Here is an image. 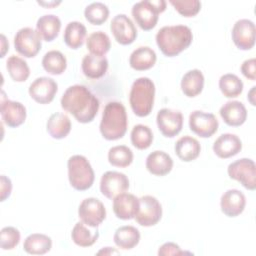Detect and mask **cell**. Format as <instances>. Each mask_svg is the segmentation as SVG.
Returning a JSON list of instances; mask_svg holds the SVG:
<instances>
[{"instance_id":"obj_28","label":"cell","mask_w":256,"mask_h":256,"mask_svg":"<svg viewBox=\"0 0 256 256\" xmlns=\"http://www.w3.org/2000/svg\"><path fill=\"white\" fill-rule=\"evenodd\" d=\"M204 80V75L199 69L189 70L181 79V90L187 97H195L202 92Z\"/></svg>"},{"instance_id":"obj_4","label":"cell","mask_w":256,"mask_h":256,"mask_svg":"<svg viewBox=\"0 0 256 256\" xmlns=\"http://www.w3.org/2000/svg\"><path fill=\"white\" fill-rule=\"evenodd\" d=\"M155 84L148 77L137 78L130 89L129 103L132 111L138 117L148 116L154 104Z\"/></svg>"},{"instance_id":"obj_18","label":"cell","mask_w":256,"mask_h":256,"mask_svg":"<svg viewBox=\"0 0 256 256\" xmlns=\"http://www.w3.org/2000/svg\"><path fill=\"white\" fill-rule=\"evenodd\" d=\"M140 202L134 194L120 193L113 198V211L117 218L130 220L135 218L139 210Z\"/></svg>"},{"instance_id":"obj_9","label":"cell","mask_w":256,"mask_h":256,"mask_svg":"<svg viewBox=\"0 0 256 256\" xmlns=\"http://www.w3.org/2000/svg\"><path fill=\"white\" fill-rule=\"evenodd\" d=\"M140 206L135 216L136 222L144 227L156 225L162 217V206L158 199L152 195H144L139 198Z\"/></svg>"},{"instance_id":"obj_5","label":"cell","mask_w":256,"mask_h":256,"mask_svg":"<svg viewBox=\"0 0 256 256\" xmlns=\"http://www.w3.org/2000/svg\"><path fill=\"white\" fill-rule=\"evenodd\" d=\"M68 168V179L70 185L78 190L84 191L89 189L95 179L94 170L83 155H73L67 161Z\"/></svg>"},{"instance_id":"obj_25","label":"cell","mask_w":256,"mask_h":256,"mask_svg":"<svg viewBox=\"0 0 256 256\" xmlns=\"http://www.w3.org/2000/svg\"><path fill=\"white\" fill-rule=\"evenodd\" d=\"M157 55L155 51L148 46L136 48L129 57L130 66L137 71H144L152 68L156 63Z\"/></svg>"},{"instance_id":"obj_15","label":"cell","mask_w":256,"mask_h":256,"mask_svg":"<svg viewBox=\"0 0 256 256\" xmlns=\"http://www.w3.org/2000/svg\"><path fill=\"white\" fill-rule=\"evenodd\" d=\"M232 40L237 48L250 50L255 45V24L250 19H239L231 32Z\"/></svg>"},{"instance_id":"obj_33","label":"cell","mask_w":256,"mask_h":256,"mask_svg":"<svg viewBox=\"0 0 256 256\" xmlns=\"http://www.w3.org/2000/svg\"><path fill=\"white\" fill-rule=\"evenodd\" d=\"M42 66L49 74L60 75L66 70L67 59L62 52L58 50H50L43 56Z\"/></svg>"},{"instance_id":"obj_47","label":"cell","mask_w":256,"mask_h":256,"mask_svg":"<svg viewBox=\"0 0 256 256\" xmlns=\"http://www.w3.org/2000/svg\"><path fill=\"white\" fill-rule=\"evenodd\" d=\"M255 86H253L252 88H251V90L249 91V93H248V100H249V102L254 106L255 105V101H254V92H255Z\"/></svg>"},{"instance_id":"obj_45","label":"cell","mask_w":256,"mask_h":256,"mask_svg":"<svg viewBox=\"0 0 256 256\" xmlns=\"http://www.w3.org/2000/svg\"><path fill=\"white\" fill-rule=\"evenodd\" d=\"M1 47H2V51H1V57H4L5 53L7 50H9V43L6 40V37L4 34H1Z\"/></svg>"},{"instance_id":"obj_29","label":"cell","mask_w":256,"mask_h":256,"mask_svg":"<svg viewBox=\"0 0 256 256\" xmlns=\"http://www.w3.org/2000/svg\"><path fill=\"white\" fill-rule=\"evenodd\" d=\"M117 247L123 250L133 249L140 241L139 230L131 225H124L116 229L113 237Z\"/></svg>"},{"instance_id":"obj_41","label":"cell","mask_w":256,"mask_h":256,"mask_svg":"<svg viewBox=\"0 0 256 256\" xmlns=\"http://www.w3.org/2000/svg\"><path fill=\"white\" fill-rule=\"evenodd\" d=\"M171 5L183 16H195L201 9V2L199 0H170Z\"/></svg>"},{"instance_id":"obj_17","label":"cell","mask_w":256,"mask_h":256,"mask_svg":"<svg viewBox=\"0 0 256 256\" xmlns=\"http://www.w3.org/2000/svg\"><path fill=\"white\" fill-rule=\"evenodd\" d=\"M0 113L3 123H5L8 127L12 128L18 127L23 124L27 115L25 106L18 101L7 99L4 92H2Z\"/></svg>"},{"instance_id":"obj_13","label":"cell","mask_w":256,"mask_h":256,"mask_svg":"<svg viewBox=\"0 0 256 256\" xmlns=\"http://www.w3.org/2000/svg\"><path fill=\"white\" fill-rule=\"evenodd\" d=\"M110 29L115 40L121 45H129L137 37L136 26L126 14L114 16L110 23Z\"/></svg>"},{"instance_id":"obj_35","label":"cell","mask_w":256,"mask_h":256,"mask_svg":"<svg viewBox=\"0 0 256 256\" xmlns=\"http://www.w3.org/2000/svg\"><path fill=\"white\" fill-rule=\"evenodd\" d=\"M6 68L10 77L16 82H24L30 75V68L27 62L16 55H12L7 59Z\"/></svg>"},{"instance_id":"obj_46","label":"cell","mask_w":256,"mask_h":256,"mask_svg":"<svg viewBox=\"0 0 256 256\" xmlns=\"http://www.w3.org/2000/svg\"><path fill=\"white\" fill-rule=\"evenodd\" d=\"M98 255L104 254V255H111V254H119V251L111 248V247H104L103 249H101L98 253Z\"/></svg>"},{"instance_id":"obj_14","label":"cell","mask_w":256,"mask_h":256,"mask_svg":"<svg viewBox=\"0 0 256 256\" xmlns=\"http://www.w3.org/2000/svg\"><path fill=\"white\" fill-rule=\"evenodd\" d=\"M129 188L128 177L118 171H106L100 180V191L108 199H113Z\"/></svg>"},{"instance_id":"obj_11","label":"cell","mask_w":256,"mask_h":256,"mask_svg":"<svg viewBox=\"0 0 256 256\" xmlns=\"http://www.w3.org/2000/svg\"><path fill=\"white\" fill-rule=\"evenodd\" d=\"M218 120L213 113L195 110L189 115L190 130L202 138L211 137L218 130Z\"/></svg>"},{"instance_id":"obj_31","label":"cell","mask_w":256,"mask_h":256,"mask_svg":"<svg viewBox=\"0 0 256 256\" xmlns=\"http://www.w3.org/2000/svg\"><path fill=\"white\" fill-rule=\"evenodd\" d=\"M86 35L87 29L83 23L79 21H71L65 27L63 39L68 47L71 49H78L83 45Z\"/></svg>"},{"instance_id":"obj_1","label":"cell","mask_w":256,"mask_h":256,"mask_svg":"<svg viewBox=\"0 0 256 256\" xmlns=\"http://www.w3.org/2000/svg\"><path fill=\"white\" fill-rule=\"evenodd\" d=\"M61 107L80 123L91 122L99 110L98 98L84 85L69 86L63 93Z\"/></svg>"},{"instance_id":"obj_36","label":"cell","mask_w":256,"mask_h":256,"mask_svg":"<svg viewBox=\"0 0 256 256\" xmlns=\"http://www.w3.org/2000/svg\"><path fill=\"white\" fill-rule=\"evenodd\" d=\"M244 84L242 80L235 74L227 73L220 77L219 88L222 94L227 98H235L243 91Z\"/></svg>"},{"instance_id":"obj_12","label":"cell","mask_w":256,"mask_h":256,"mask_svg":"<svg viewBox=\"0 0 256 256\" xmlns=\"http://www.w3.org/2000/svg\"><path fill=\"white\" fill-rule=\"evenodd\" d=\"M156 122L163 136L172 138L180 133L183 127V115L180 111L162 108L158 111Z\"/></svg>"},{"instance_id":"obj_8","label":"cell","mask_w":256,"mask_h":256,"mask_svg":"<svg viewBox=\"0 0 256 256\" xmlns=\"http://www.w3.org/2000/svg\"><path fill=\"white\" fill-rule=\"evenodd\" d=\"M255 163L250 158H241L227 167V173L231 179L240 182L246 189L255 190L256 188V172Z\"/></svg>"},{"instance_id":"obj_43","label":"cell","mask_w":256,"mask_h":256,"mask_svg":"<svg viewBox=\"0 0 256 256\" xmlns=\"http://www.w3.org/2000/svg\"><path fill=\"white\" fill-rule=\"evenodd\" d=\"M241 73L248 79L254 81L256 79V60L255 58L246 59L240 67Z\"/></svg>"},{"instance_id":"obj_7","label":"cell","mask_w":256,"mask_h":256,"mask_svg":"<svg viewBox=\"0 0 256 256\" xmlns=\"http://www.w3.org/2000/svg\"><path fill=\"white\" fill-rule=\"evenodd\" d=\"M14 47L22 56L32 58L39 53L42 47V38L37 30L31 27H23L14 36Z\"/></svg>"},{"instance_id":"obj_21","label":"cell","mask_w":256,"mask_h":256,"mask_svg":"<svg viewBox=\"0 0 256 256\" xmlns=\"http://www.w3.org/2000/svg\"><path fill=\"white\" fill-rule=\"evenodd\" d=\"M220 116L229 126H240L247 119V110L245 105L237 100L227 101L219 110Z\"/></svg>"},{"instance_id":"obj_39","label":"cell","mask_w":256,"mask_h":256,"mask_svg":"<svg viewBox=\"0 0 256 256\" xmlns=\"http://www.w3.org/2000/svg\"><path fill=\"white\" fill-rule=\"evenodd\" d=\"M86 20L93 25L103 24L109 16V8L102 2H92L84 10Z\"/></svg>"},{"instance_id":"obj_10","label":"cell","mask_w":256,"mask_h":256,"mask_svg":"<svg viewBox=\"0 0 256 256\" xmlns=\"http://www.w3.org/2000/svg\"><path fill=\"white\" fill-rule=\"evenodd\" d=\"M78 216L87 226L96 228L105 220L106 209L99 199L88 197L80 203L78 207Z\"/></svg>"},{"instance_id":"obj_2","label":"cell","mask_w":256,"mask_h":256,"mask_svg":"<svg viewBox=\"0 0 256 256\" xmlns=\"http://www.w3.org/2000/svg\"><path fill=\"white\" fill-rule=\"evenodd\" d=\"M155 39L161 52L165 56L173 57L190 46L193 34L186 25H168L157 31Z\"/></svg>"},{"instance_id":"obj_44","label":"cell","mask_w":256,"mask_h":256,"mask_svg":"<svg viewBox=\"0 0 256 256\" xmlns=\"http://www.w3.org/2000/svg\"><path fill=\"white\" fill-rule=\"evenodd\" d=\"M0 181H1V201H4L11 194L12 182L10 178H8L5 175H1Z\"/></svg>"},{"instance_id":"obj_27","label":"cell","mask_w":256,"mask_h":256,"mask_svg":"<svg viewBox=\"0 0 256 256\" xmlns=\"http://www.w3.org/2000/svg\"><path fill=\"white\" fill-rule=\"evenodd\" d=\"M46 129L52 138L63 139L71 131V121L66 114L56 112L48 118Z\"/></svg>"},{"instance_id":"obj_16","label":"cell","mask_w":256,"mask_h":256,"mask_svg":"<svg viewBox=\"0 0 256 256\" xmlns=\"http://www.w3.org/2000/svg\"><path fill=\"white\" fill-rule=\"evenodd\" d=\"M58 90L56 81L50 77L42 76L36 78L29 86L28 92L30 97L40 104L50 103Z\"/></svg>"},{"instance_id":"obj_37","label":"cell","mask_w":256,"mask_h":256,"mask_svg":"<svg viewBox=\"0 0 256 256\" xmlns=\"http://www.w3.org/2000/svg\"><path fill=\"white\" fill-rule=\"evenodd\" d=\"M108 161L115 167H127L133 161V152L126 145L113 146L108 151Z\"/></svg>"},{"instance_id":"obj_3","label":"cell","mask_w":256,"mask_h":256,"mask_svg":"<svg viewBox=\"0 0 256 256\" xmlns=\"http://www.w3.org/2000/svg\"><path fill=\"white\" fill-rule=\"evenodd\" d=\"M127 113L125 106L118 101L108 102L103 110L99 129L106 140L122 138L127 131Z\"/></svg>"},{"instance_id":"obj_30","label":"cell","mask_w":256,"mask_h":256,"mask_svg":"<svg viewBox=\"0 0 256 256\" xmlns=\"http://www.w3.org/2000/svg\"><path fill=\"white\" fill-rule=\"evenodd\" d=\"M52 248V240L48 235L42 233H32L26 237L23 249L28 254L43 255Z\"/></svg>"},{"instance_id":"obj_20","label":"cell","mask_w":256,"mask_h":256,"mask_svg":"<svg viewBox=\"0 0 256 256\" xmlns=\"http://www.w3.org/2000/svg\"><path fill=\"white\" fill-rule=\"evenodd\" d=\"M242 149L240 138L232 133L221 134L213 143L214 153L222 159H226L238 154Z\"/></svg>"},{"instance_id":"obj_23","label":"cell","mask_w":256,"mask_h":256,"mask_svg":"<svg viewBox=\"0 0 256 256\" xmlns=\"http://www.w3.org/2000/svg\"><path fill=\"white\" fill-rule=\"evenodd\" d=\"M83 74L90 79H98L104 76L108 69V60L105 56L86 54L81 62Z\"/></svg>"},{"instance_id":"obj_38","label":"cell","mask_w":256,"mask_h":256,"mask_svg":"<svg viewBox=\"0 0 256 256\" xmlns=\"http://www.w3.org/2000/svg\"><path fill=\"white\" fill-rule=\"evenodd\" d=\"M131 143L134 147L140 150H144L150 147L153 142V133L151 129L143 124L135 125L130 134Z\"/></svg>"},{"instance_id":"obj_34","label":"cell","mask_w":256,"mask_h":256,"mask_svg":"<svg viewBox=\"0 0 256 256\" xmlns=\"http://www.w3.org/2000/svg\"><path fill=\"white\" fill-rule=\"evenodd\" d=\"M87 49L91 54L97 56H105L111 48L109 36L103 31L92 32L86 40Z\"/></svg>"},{"instance_id":"obj_26","label":"cell","mask_w":256,"mask_h":256,"mask_svg":"<svg viewBox=\"0 0 256 256\" xmlns=\"http://www.w3.org/2000/svg\"><path fill=\"white\" fill-rule=\"evenodd\" d=\"M61 29V20L54 14H45L38 18L36 30L41 38L47 42L54 40Z\"/></svg>"},{"instance_id":"obj_48","label":"cell","mask_w":256,"mask_h":256,"mask_svg":"<svg viewBox=\"0 0 256 256\" xmlns=\"http://www.w3.org/2000/svg\"><path fill=\"white\" fill-rule=\"evenodd\" d=\"M60 3H61V1H57V2H55V1H52V2H42V1H38V4L43 5V6H47V7L55 6V5H58V4H60Z\"/></svg>"},{"instance_id":"obj_42","label":"cell","mask_w":256,"mask_h":256,"mask_svg":"<svg viewBox=\"0 0 256 256\" xmlns=\"http://www.w3.org/2000/svg\"><path fill=\"white\" fill-rule=\"evenodd\" d=\"M184 254H192L191 252L181 250L180 246L174 242H166L159 247L158 255L167 256V255H184Z\"/></svg>"},{"instance_id":"obj_24","label":"cell","mask_w":256,"mask_h":256,"mask_svg":"<svg viewBox=\"0 0 256 256\" xmlns=\"http://www.w3.org/2000/svg\"><path fill=\"white\" fill-rule=\"evenodd\" d=\"M174 150L180 160L184 162H190L199 156L201 145L196 138L185 135L176 141Z\"/></svg>"},{"instance_id":"obj_6","label":"cell","mask_w":256,"mask_h":256,"mask_svg":"<svg viewBox=\"0 0 256 256\" xmlns=\"http://www.w3.org/2000/svg\"><path fill=\"white\" fill-rule=\"evenodd\" d=\"M166 9L164 0H142L132 6V16L136 24L143 30L153 29L159 18V14Z\"/></svg>"},{"instance_id":"obj_19","label":"cell","mask_w":256,"mask_h":256,"mask_svg":"<svg viewBox=\"0 0 256 256\" xmlns=\"http://www.w3.org/2000/svg\"><path fill=\"white\" fill-rule=\"evenodd\" d=\"M246 206V197L238 189H228L220 199L221 211L228 217L240 215Z\"/></svg>"},{"instance_id":"obj_32","label":"cell","mask_w":256,"mask_h":256,"mask_svg":"<svg viewBox=\"0 0 256 256\" xmlns=\"http://www.w3.org/2000/svg\"><path fill=\"white\" fill-rule=\"evenodd\" d=\"M99 237V231L96 228L94 230L88 229L85 223L77 222L71 232V238L73 242L80 246V247H89L92 246L98 239Z\"/></svg>"},{"instance_id":"obj_40","label":"cell","mask_w":256,"mask_h":256,"mask_svg":"<svg viewBox=\"0 0 256 256\" xmlns=\"http://www.w3.org/2000/svg\"><path fill=\"white\" fill-rule=\"evenodd\" d=\"M20 242V232L13 226L3 227L0 231V246L3 250H12Z\"/></svg>"},{"instance_id":"obj_22","label":"cell","mask_w":256,"mask_h":256,"mask_svg":"<svg viewBox=\"0 0 256 256\" xmlns=\"http://www.w3.org/2000/svg\"><path fill=\"white\" fill-rule=\"evenodd\" d=\"M145 165L151 174L164 176L172 170L173 160L168 153L162 150H155L147 156Z\"/></svg>"}]
</instances>
